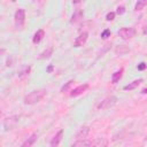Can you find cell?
I'll use <instances>...</instances> for the list:
<instances>
[{
    "instance_id": "cell-1",
    "label": "cell",
    "mask_w": 147,
    "mask_h": 147,
    "mask_svg": "<svg viewBox=\"0 0 147 147\" xmlns=\"http://www.w3.org/2000/svg\"><path fill=\"white\" fill-rule=\"evenodd\" d=\"M45 95H46V91L45 90H36V91H32L31 93H29L24 98V103L25 105H34V103L39 102Z\"/></svg>"
},
{
    "instance_id": "cell-2",
    "label": "cell",
    "mask_w": 147,
    "mask_h": 147,
    "mask_svg": "<svg viewBox=\"0 0 147 147\" xmlns=\"http://www.w3.org/2000/svg\"><path fill=\"white\" fill-rule=\"evenodd\" d=\"M117 102V98L115 95H109L107 98H105L102 101H100L98 105H96V108L99 110H106V109H109L111 108L113 106H115V103Z\"/></svg>"
},
{
    "instance_id": "cell-3",
    "label": "cell",
    "mask_w": 147,
    "mask_h": 147,
    "mask_svg": "<svg viewBox=\"0 0 147 147\" xmlns=\"http://www.w3.org/2000/svg\"><path fill=\"white\" fill-rule=\"evenodd\" d=\"M118 34L122 39H130V38L134 37L136 30L133 28H122V29H119Z\"/></svg>"
},
{
    "instance_id": "cell-4",
    "label": "cell",
    "mask_w": 147,
    "mask_h": 147,
    "mask_svg": "<svg viewBox=\"0 0 147 147\" xmlns=\"http://www.w3.org/2000/svg\"><path fill=\"white\" fill-rule=\"evenodd\" d=\"M14 18H15V23H16V25H17V26H22L23 23H24V20H25V10L22 9V8L17 9V10L15 11V16H14Z\"/></svg>"
},
{
    "instance_id": "cell-5",
    "label": "cell",
    "mask_w": 147,
    "mask_h": 147,
    "mask_svg": "<svg viewBox=\"0 0 147 147\" xmlns=\"http://www.w3.org/2000/svg\"><path fill=\"white\" fill-rule=\"evenodd\" d=\"M18 116H13V117H7L5 121H3V127H5V130L6 131H8V130H10V127H13L16 123H17V121H18Z\"/></svg>"
},
{
    "instance_id": "cell-6",
    "label": "cell",
    "mask_w": 147,
    "mask_h": 147,
    "mask_svg": "<svg viewBox=\"0 0 147 147\" xmlns=\"http://www.w3.org/2000/svg\"><path fill=\"white\" fill-rule=\"evenodd\" d=\"M87 38H88V33H87V32L80 33V34L76 38V40H75V42H74L75 47H80V46L85 45V42L87 41Z\"/></svg>"
},
{
    "instance_id": "cell-7",
    "label": "cell",
    "mask_w": 147,
    "mask_h": 147,
    "mask_svg": "<svg viewBox=\"0 0 147 147\" xmlns=\"http://www.w3.org/2000/svg\"><path fill=\"white\" fill-rule=\"evenodd\" d=\"M88 133H90V127L88 126L80 127V130L76 134V140H84V139H86L87 136H88Z\"/></svg>"
},
{
    "instance_id": "cell-8",
    "label": "cell",
    "mask_w": 147,
    "mask_h": 147,
    "mask_svg": "<svg viewBox=\"0 0 147 147\" xmlns=\"http://www.w3.org/2000/svg\"><path fill=\"white\" fill-rule=\"evenodd\" d=\"M88 88V85L87 84H83V85H79V86H77L76 88H74L72 91H71V93H70V96H78V95H80L82 93H84L86 90Z\"/></svg>"
},
{
    "instance_id": "cell-9",
    "label": "cell",
    "mask_w": 147,
    "mask_h": 147,
    "mask_svg": "<svg viewBox=\"0 0 147 147\" xmlns=\"http://www.w3.org/2000/svg\"><path fill=\"white\" fill-rule=\"evenodd\" d=\"M62 136H63V130L61 129L55 136H54V138L52 139V141H51V146L52 147H55V146H57L59 144H60V141H61V139H62Z\"/></svg>"
},
{
    "instance_id": "cell-10",
    "label": "cell",
    "mask_w": 147,
    "mask_h": 147,
    "mask_svg": "<svg viewBox=\"0 0 147 147\" xmlns=\"http://www.w3.org/2000/svg\"><path fill=\"white\" fill-rule=\"evenodd\" d=\"M141 83H142V79H136V80L131 82L129 85H125V86H124V90H125V91H132V90H134L136 87H138Z\"/></svg>"
},
{
    "instance_id": "cell-11",
    "label": "cell",
    "mask_w": 147,
    "mask_h": 147,
    "mask_svg": "<svg viewBox=\"0 0 147 147\" xmlns=\"http://www.w3.org/2000/svg\"><path fill=\"white\" fill-rule=\"evenodd\" d=\"M129 52H130V48L126 45H119V46H117L115 48V53L118 54V55H124V54H126Z\"/></svg>"
},
{
    "instance_id": "cell-12",
    "label": "cell",
    "mask_w": 147,
    "mask_h": 147,
    "mask_svg": "<svg viewBox=\"0 0 147 147\" xmlns=\"http://www.w3.org/2000/svg\"><path fill=\"white\" fill-rule=\"evenodd\" d=\"M44 36H45V31L44 30H38L36 33H34V36H33V39H32V41L34 42V44H38V42H40L41 40H42V38H44Z\"/></svg>"
},
{
    "instance_id": "cell-13",
    "label": "cell",
    "mask_w": 147,
    "mask_h": 147,
    "mask_svg": "<svg viewBox=\"0 0 147 147\" xmlns=\"http://www.w3.org/2000/svg\"><path fill=\"white\" fill-rule=\"evenodd\" d=\"M37 138H38V136L34 133V134H32L30 138H28L23 144H22V147H30V146H32L33 144H34V141L37 140Z\"/></svg>"
},
{
    "instance_id": "cell-14",
    "label": "cell",
    "mask_w": 147,
    "mask_h": 147,
    "mask_svg": "<svg viewBox=\"0 0 147 147\" xmlns=\"http://www.w3.org/2000/svg\"><path fill=\"white\" fill-rule=\"evenodd\" d=\"M80 18H83V10L78 9V10H76V11L74 13V15L71 16L70 22H71V23H76V22H78Z\"/></svg>"
},
{
    "instance_id": "cell-15",
    "label": "cell",
    "mask_w": 147,
    "mask_h": 147,
    "mask_svg": "<svg viewBox=\"0 0 147 147\" xmlns=\"http://www.w3.org/2000/svg\"><path fill=\"white\" fill-rule=\"evenodd\" d=\"M123 69H119L118 71H116L115 74H113V77H111V83L113 84H116L117 82H119V79L122 78V75H123Z\"/></svg>"
},
{
    "instance_id": "cell-16",
    "label": "cell",
    "mask_w": 147,
    "mask_h": 147,
    "mask_svg": "<svg viewBox=\"0 0 147 147\" xmlns=\"http://www.w3.org/2000/svg\"><path fill=\"white\" fill-rule=\"evenodd\" d=\"M52 54H53V47H48L47 49H45V51L40 54L39 59H49Z\"/></svg>"
},
{
    "instance_id": "cell-17",
    "label": "cell",
    "mask_w": 147,
    "mask_h": 147,
    "mask_svg": "<svg viewBox=\"0 0 147 147\" xmlns=\"http://www.w3.org/2000/svg\"><path fill=\"white\" fill-rule=\"evenodd\" d=\"M91 145H92V142L86 141V139H84V140H76V141L72 144L74 147H77V146L83 147V146H91Z\"/></svg>"
},
{
    "instance_id": "cell-18",
    "label": "cell",
    "mask_w": 147,
    "mask_h": 147,
    "mask_svg": "<svg viewBox=\"0 0 147 147\" xmlns=\"http://www.w3.org/2000/svg\"><path fill=\"white\" fill-rule=\"evenodd\" d=\"M147 5V0H138L137 1V3H136V6H134V10H141V9H144L145 8V6Z\"/></svg>"
},
{
    "instance_id": "cell-19",
    "label": "cell",
    "mask_w": 147,
    "mask_h": 147,
    "mask_svg": "<svg viewBox=\"0 0 147 147\" xmlns=\"http://www.w3.org/2000/svg\"><path fill=\"white\" fill-rule=\"evenodd\" d=\"M74 84V80H69L68 83H65V85H63L62 87H61V92H67L69 88H70V86Z\"/></svg>"
},
{
    "instance_id": "cell-20",
    "label": "cell",
    "mask_w": 147,
    "mask_h": 147,
    "mask_svg": "<svg viewBox=\"0 0 147 147\" xmlns=\"http://www.w3.org/2000/svg\"><path fill=\"white\" fill-rule=\"evenodd\" d=\"M110 36V30H108V29H106L105 31H102V33H101V38L102 39H106V38H108Z\"/></svg>"
},
{
    "instance_id": "cell-21",
    "label": "cell",
    "mask_w": 147,
    "mask_h": 147,
    "mask_svg": "<svg viewBox=\"0 0 147 147\" xmlns=\"http://www.w3.org/2000/svg\"><path fill=\"white\" fill-rule=\"evenodd\" d=\"M114 18H115V13H114V11L108 13L107 16H106V20H107V21H113Z\"/></svg>"
},
{
    "instance_id": "cell-22",
    "label": "cell",
    "mask_w": 147,
    "mask_h": 147,
    "mask_svg": "<svg viewBox=\"0 0 147 147\" xmlns=\"http://www.w3.org/2000/svg\"><path fill=\"white\" fill-rule=\"evenodd\" d=\"M146 68H147V64L145 62H141L138 64V70H145Z\"/></svg>"
},
{
    "instance_id": "cell-23",
    "label": "cell",
    "mask_w": 147,
    "mask_h": 147,
    "mask_svg": "<svg viewBox=\"0 0 147 147\" xmlns=\"http://www.w3.org/2000/svg\"><path fill=\"white\" fill-rule=\"evenodd\" d=\"M124 11H125V8H124L123 6H121V7H118V8H117V11H116V13H117L118 15H122Z\"/></svg>"
},
{
    "instance_id": "cell-24",
    "label": "cell",
    "mask_w": 147,
    "mask_h": 147,
    "mask_svg": "<svg viewBox=\"0 0 147 147\" xmlns=\"http://www.w3.org/2000/svg\"><path fill=\"white\" fill-rule=\"evenodd\" d=\"M142 33H144V34H147V25H145V26L142 28Z\"/></svg>"
},
{
    "instance_id": "cell-25",
    "label": "cell",
    "mask_w": 147,
    "mask_h": 147,
    "mask_svg": "<svg viewBox=\"0 0 147 147\" xmlns=\"http://www.w3.org/2000/svg\"><path fill=\"white\" fill-rule=\"evenodd\" d=\"M53 68H54V67H53V65H49V67H48V68H47V72H51V71H52V70H53Z\"/></svg>"
},
{
    "instance_id": "cell-26",
    "label": "cell",
    "mask_w": 147,
    "mask_h": 147,
    "mask_svg": "<svg viewBox=\"0 0 147 147\" xmlns=\"http://www.w3.org/2000/svg\"><path fill=\"white\" fill-rule=\"evenodd\" d=\"M79 2H82V0H72V3H74V5H77V3H79Z\"/></svg>"
},
{
    "instance_id": "cell-27",
    "label": "cell",
    "mask_w": 147,
    "mask_h": 147,
    "mask_svg": "<svg viewBox=\"0 0 147 147\" xmlns=\"http://www.w3.org/2000/svg\"><path fill=\"white\" fill-rule=\"evenodd\" d=\"M141 93H142V94H147V87H146V88H144V90L141 91Z\"/></svg>"
}]
</instances>
